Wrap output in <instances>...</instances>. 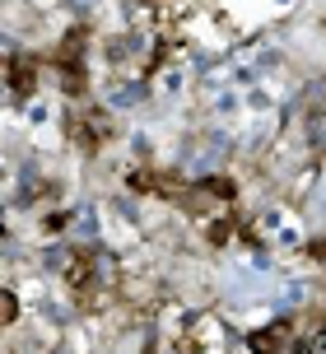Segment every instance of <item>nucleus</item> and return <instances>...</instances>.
<instances>
[{
    "instance_id": "f03ea898",
    "label": "nucleus",
    "mask_w": 326,
    "mask_h": 354,
    "mask_svg": "<svg viewBox=\"0 0 326 354\" xmlns=\"http://www.w3.org/2000/svg\"><path fill=\"white\" fill-rule=\"evenodd\" d=\"M10 88H15V93H33L37 88V66L28 56H15V61H10Z\"/></svg>"
},
{
    "instance_id": "f257e3e1",
    "label": "nucleus",
    "mask_w": 326,
    "mask_h": 354,
    "mask_svg": "<svg viewBox=\"0 0 326 354\" xmlns=\"http://www.w3.org/2000/svg\"><path fill=\"white\" fill-rule=\"evenodd\" d=\"M247 345H252V354H298V331L289 322H275L266 331H256Z\"/></svg>"
}]
</instances>
